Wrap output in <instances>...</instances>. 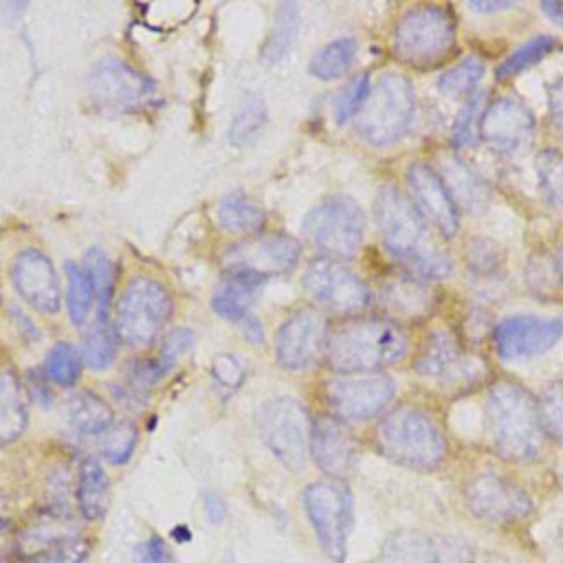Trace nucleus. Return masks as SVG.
I'll return each instance as SVG.
<instances>
[{"instance_id": "obj_1", "label": "nucleus", "mask_w": 563, "mask_h": 563, "mask_svg": "<svg viewBox=\"0 0 563 563\" xmlns=\"http://www.w3.org/2000/svg\"><path fill=\"white\" fill-rule=\"evenodd\" d=\"M407 334L389 319L361 317L339 325L325 345L328 363L343 372H374L407 354Z\"/></svg>"}, {"instance_id": "obj_2", "label": "nucleus", "mask_w": 563, "mask_h": 563, "mask_svg": "<svg viewBox=\"0 0 563 563\" xmlns=\"http://www.w3.org/2000/svg\"><path fill=\"white\" fill-rule=\"evenodd\" d=\"M486 420L495 449L515 462L534 460L543 429L537 400L517 383L497 380L486 396Z\"/></svg>"}, {"instance_id": "obj_3", "label": "nucleus", "mask_w": 563, "mask_h": 563, "mask_svg": "<svg viewBox=\"0 0 563 563\" xmlns=\"http://www.w3.org/2000/svg\"><path fill=\"white\" fill-rule=\"evenodd\" d=\"M376 440L380 451L409 468H435L446 455V440L435 420L416 407H398L389 411L378 429Z\"/></svg>"}, {"instance_id": "obj_4", "label": "nucleus", "mask_w": 563, "mask_h": 563, "mask_svg": "<svg viewBox=\"0 0 563 563\" xmlns=\"http://www.w3.org/2000/svg\"><path fill=\"white\" fill-rule=\"evenodd\" d=\"M391 46L413 68L438 66L455 48V20L444 7L416 4L398 18Z\"/></svg>"}, {"instance_id": "obj_5", "label": "nucleus", "mask_w": 563, "mask_h": 563, "mask_svg": "<svg viewBox=\"0 0 563 563\" xmlns=\"http://www.w3.org/2000/svg\"><path fill=\"white\" fill-rule=\"evenodd\" d=\"M416 108L411 81L398 73H385L372 86L356 114L358 134L376 147L396 143L409 128Z\"/></svg>"}, {"instance_id": "obj_6", "label": "nucleus", "mask_w": 563, "mask_h": 563, "mask_svg": "<svg viewBox=\"0 0 563 563\" xmlns=\"http://www.w3.org/2000/svg\"><path fill=\"white\" fill-rule=\"evenodd\" d=\"M169 292L156 279L136 277L119 297L114 332L123 343L132 347H145L158 336L169 319Z\"/></svg>"}, {"instance_id": "obj_7", "label": "nucleus", "mask_w": 563, "mask_h": 563, "mask_svg": "<svg viewBox=\"0 0 563 563\" xmlns=\"http://www.w3.org/2000/svg\"><path fill=\"white\" fill-rule=\"evenodd\" d=\"M306 515L323 552L343 563L352 530V493L341 479H321L303 490Z\"/></svg>"}, {"instance_id": "obj_8", "label": "nucleus", "mask_w": 563, "mask_h": 563, "mask_svg": "<svg viewBox=\"0 0 563 563\" xmlns=\"http://www.w3.org/2000/svg\"><path fill=\"white\" fill-rule=\"evenodd\" d=\"M303 231L323 253L332 257H352L365 235V216L352 198L332 196L308 213Z\"/></svg>"}, {"instance_id": "obj_9", "label": "nucleus", "mask_w": 563, "mask_h": 563, "mask_svg": "<svg viewBox=\"0 0 563 563\" xmlns=\"http://www.w3.org/2000/svg\"><path fill=\"white\" fill-rule=\"evenodd\" d=\"M260 435L286 468H301L310 449L308 413L295 398L279 396L260 409Z\"/></svg>"}, {"instance_id": "obj_10", "label": "nucleus", "mask_w": 563, "mask_h": 563, "mask_svg": "<svg viewBox=\"0 0 563 563\" xmlns=\"http://www.w3.org/2000/svg\"><path fill=\"white\" fill-rule=\"evenodd\" d=\"M396 385L383 372L339 374L323 385L330 411L345 422H358L376 416L394 398Z\"/></svg>"}, {"instance_id": "obj_11", "label": "nucleus", "mask_w": 563, "mask_h": 563, "mask_svg": "<svg viewBox=\"0 0 563 563\" xmlns=\"http://www.w3.org/2000/svg\"><path fill=\"white\" fill-rule=\"evenodd\" d=\"M301 246L290 235H257L231 244L222 253L227 275L264 282L273 275H284L299 262Z\"/></svg>"}, {"instance_id": "obj_12", "label": "nucleus", "mask_w": 563, "mask_h": 563, "mask_svg": "<svg viewBox=\"0 0 563 563\" xmlns=\"http://www.w3.org/2000/svg\"><path fill=\"white\" fill-rule=\"evenodd\" d=\"M88 92L92 103L106 112L141 110L156 97L152 81L117 57H106L92 66Z\"/></svg>"}, {"instance_id": "obj_13", "label": "nucleus", "mask_w": 563, "mask_h": 563, "mask_svg": "<svg viewBox=\"0 0 563 563\" xmlns=\"http://www.w3.org/2000/svg\"><path fill=\"white\" fill-rule=\"evenodd\" d=\"M374 218L385 249L409 264L420 253L429 251L424 244V222L413 202L396 187H383L374 202Z\"/></svg>"}, {"instance_id": "obj_14", "label": "nucleus", "mask_w": 563, "mask_h": 563, "mask_svg": "<svg viewBox=\"0 0 563 563\" xmlns=\"http://www.w3.org/2000/svg\"><path fill=\"white\" fill-rule=\"evenodd\" d=\"M303 288L312 299L339 314H354L372 303V292L365 282L330 257L308 264L303 271Z\"/></svg>"}, {"instance_id": "obj_15", "label": "nucleus", "mask_w": 563, "mask_h": 563, "mask_svg": "<svg viewBox=\"0 0 563 563\" xmlns=\"http://www.w3.org/2000/svg\"><path fill=\"white\" fill-rule=\"evenodd\" d=\"M464 497L475 517L493 523H510L528 517L532 510L528 493L517 482L495 471L475 475L468 482Z\"/></svg>"}, {"instance_id": "obj_16", "label": "nucleus", "mask_w": 563, "mask_h": 563, "mask_svg": "<svg viewBox=\"0 0 563 563\" xmlns=\"http://www.w3.org/2000/svg\"><path fill=\"white\" fill-rule=\"evenodd\" d=\"M325 345L328 334L323 314L312 308H303L282 323L275 341V356L286 369H306L319 361Z\"/></svg>"}, {"instance_id": "obj_17", "label": "nucleus", "mask_w": 563, "mask_h": 563, "mask_svg": "<svg viewBox=\"0 0 563 563\" xmlns=\"http://www.w3.org/2000/svg\"><path fill=\"white\" fill-rule=\"evenodd\" d=\"M563 339V321L534 314H517L497 323L493 343L504 361H523L543 354Z\"/></svg>"}, {"instance_id": "obj_18", "label": "nucleus", "mask_w": 563, "mask_h": 563, "mask_svg": "<svg viewBox=\"0 0 563 563\" xmlns=\"http://www.w3.org/2000/svg\"><path fill=\"white\" fill-rule=\"evenodd\" d=\"M416 372L444 387L457 389L475 383L482 369L479 361L475 356H466L449 332L435 330L420 347Z\"/></svg>"}, {"instance_id": "obj_19", "label": "nucleus", "mask_w": 563, "mask_h": 563, "mask_svg": "<svg viewBox=\"0 0 563 563\" xmlns=\"http://www.w3.org/2000/svg\"><path fill=\"white\" fill-rule=\"evenodd\" d=\"M407 187L416 211L431 222L440 235L451 238L460 227L457 205L451 198L446 185L427 163H413L407 169Z\"/></svg>"}, {"instance_id": "obj_20", "label": "nucleus", "mask_w": 563, "mask_h": 563, "mask_svg": "<svg viewBox=\"0 0 563 563\" xmlns=\"http://www.w3.org/2000/svg\"><path fill=\"white\" fill-rule=\"evenodd\" d=\"M11 282L20 297L37 312L55 314L62 306L57 273L48 255L37 249H24L11 266Z\"/></svg>"}, {"instance_id": "obj_21", "label": "nucleus", "mask_w": 563, "mask_h": 563, "mask_svg": "<svg viewBox=\"0 0 563 563\" xmlns=\"http://www.w3.org/2000/svg\"><path fill=\"white\" fill-rule=\"evenodd\" d=\"M534 134L532 112L515 97H499L486 106L479 136L499 152H515Z\"/></svg>"}, {"instance_id": "obj_22", "label": "nucleus", "mask_w": 563, "mask_h": 563, "mask_svg": "<svg viewBox=\"0 0 563 563\" xmlns=\"http://www.w3.org/2000/svg\"><path fill=\"white\" fill-rule=\"evenodd\" d=\"M310 453L319 468L334 479L350 475L358 462V449L350 431L325 416L317 418L310 427Z\"/></svg>"}, {"instance_id": "obj_23", "label": "nucleus", "mask_w": 563, "mask_h": 563, "mask_svg": "<svg viewBox=\"0 0 563 563\" xmlns=\"http://www.w3.org/2000/svg\"><path fill=\"white\" fill-rule=\"evenodd\" d=\"M383 303L398 317L420 319L433 306V295L427 284L413 275L394 277L383 288Z\"/></svg>"}, {"instance_id": "obj_24", "label": "nucleus", "mask_w": 563, "mask_h": 563, "mask_svg": "<svg viewBox=\"0 0 563 563\" xmlns=\"http://www.w3.org/2000/svg\"><path fill=\"white\" fill-rule=\"evenodd\" d=\"M26 394L18 376L0 369V446L18 440L26 429Z\"/></svg>"}, {"instance_id": "obj_25", "label": "nucleus", "mask_w": 563, "mask_h": 563, "mask_svg": "<svg viewBox=\"0 0 563 563\" xmlns=\"http://www.w3.org/2000/svg\"><path fill=\"white\" fill-rule=\"evenodd\" d=\"M440 174H442L440 178L446 185L455 205L460 202L471 213L486 207V202H488L486 187L482 185L479 178H475V174L462 161H457L455 156H444L442 165H440Z\"/></svg>"}, {"instance_id": "obj_26", "label": "nucleus", "mask_w": 563, "mask_h": 563, "mask_svg": "<svg viewBox=\"0 0 563 563\" xmlns=\"http://www.w3.org/2000/svg\"><path fill=\"white\" fill-rule=\"evenodd\" d=\"M108 475L95 457H84L77 473V504L86 519H99L108 510Z\"/></svg>"}, {"instance_id": "obj_27", "label": "nucleus", "mask_w": 563, "mask_h": 563, "mask_svg": "<svg viewBox=\"0 0 563 563\" xmlns=\"http://www.w3.org/2000/svg\"><path fill=\"white\" fill-rule=\"evenodd\" d=\"M68 420L81 433L101 435L114 422V413L97 394L79 391L68 400Z\"/></svg>"}, {"instance_id": "obj_28", "label": "nucleus", "mask_w": 563, "mask_h": 563, "mask_svg": "<svg viewBox=\"0 0 563 563\" xmlns=\"http://www.w3.org/2000/svg\"><path fill=\"white\" fill-rule=\"evenodd\" d=\"M264 220V209L244 194H229L218 205V222L231 233L257 231Z\"/></svg>"}, {"instance_id": "obj_29", "label": "nucleus", "mask_w": 563, "mask_h": 563, "mask_svg": "<svg viewBox=\"0 0 563 563\" xmlns=\"http://www.w3.org/2000/svg\"><path fill=\"white\" fill-rule=\"evenodd\" d=\"M70 539H75V537H73V523L68 519L66 510L64 508H51V510L42 512V517L31 528H26L24 548L35 545L37 550L33 554H37L42 550H48V548L59 545V543L70 541Z\"/></svg>"}, {"instance_id": "obj_30", "label": "nucleus", "mask_w": 563, "mask_h": 563, "mask_svg": "<svg viewBox=\"0 0 563 563\" xmlns=\"http://www.w3.org/2000/svg\"><path fill=\"white\" fill-rule=\"evenodd\" d=\"M356 55V40L354 37H339L319 48L310 59V75L323 81L341 77Z\"/></svg>"}, {"instance_id": "obj_31", "label": "nucleus", "mask_w": 563, "mask_h": 563, "mask_svg": "<svg viewBox=\"0 0 563 563\" xmlns=\"http://www.w3.org/2000/svg\"><path fill=\"white\" fill-rule=\"evenodd\" d=\"M378 563H438V545L418 532H398L385 543Z\"/></svg>"}, {"instance_id": "obj_32", "label": "nucleus", "mask_w": 563, "mask_h": 563, "mask_svg": "<svg viewBox=\"0 0 563 563\" xmlns=\"http://www.w3.org/2000/svg\"><path fill=\"white\" fill-rule=\"evenodd\" d=\"M255 286H260V282L238 277V275H227L222 288L213 295V301H211L213 310L220 317L240 323L249 314V303Z\"/></svg>"}, {"instance_id": "obj_33", "label": "nucleus", "mask_w": 563, "mask_h": 563, "mask_svg": "<svg viewBox=\"0 0 563 563\" xmlns=\"http://www.w3.org/2000/svg\"><path fill=\"white\" fill-rule=\"evenodd\" d=\"M297 26H299V7L295 2H282L277 7L275 24L264 46L266 62H279L288 53V48L292 46Z\"/></svg>"}, {"instance_id": "obj_34", "label": "nucleus", "mask_w": 563, "mask_h": 563, "mask_svg": "<svg viewBox=\"0 0 563 563\" xmlns=\"http://www.w3.org/2000/svg\"><path fill=\"white\" fill-rule=\"evenodd\" d=\"M66 288H68L66 303H68L70 321L75 325H79L90 314V308L95 301V290H92L88 271L75 262H68L66 264Z\"/></svg>"}, {"instance_id": "obj_35", "label": "nucleus", "mask_w": 563, "mask_h": 563, "mask_svg": "<svg viewBox=\"0 0 563 563\" xmlns=\"http://www.w3.org/2000/svg\"><path fill=\"white\" fill-rule=\"evenodd\" d=\"M484 73H486L484 62L473 55V57L462 59L446 73H442L438 79V88H440V92H444L446 97H453V99L466 97V95L471 97L475 92L477 84L482 81Z\"/></svg>"}, {"instance_id": "obj_36", "label": "nucleus", "mask_w": 563, "mask_h": 563, "mask_svg": "<svg viewBox=\"0 0 563 563\" xmlns=\"http://www.w3.org/2000/svg\"><path fill=\"white\" fill-rule=\"evenodd\" d=\"M84 268L88 271L90 282H92V290H95V297H97V303H99V319H106V310L112 301V290H114L112 262L101 249L95 246L86 253Z\"/></svg>"}, {"instance_id": "obj_37", "label": "nucleus", "mask_w": 563, "mask_h": 563, "mask_svg": "<svg viewBox=\"0 0 563 563\" xmlns=\"http://www.w3.org/2000/svg\"><path fill=\"white\" fill-rule=\"evenodd\" d=\"M81 352H84L88 367H92L97 372L106 369L114 361L117 332L106 323V319H99V323H95L90 328V332L84 339Z\"/></svg>"}, {"instance_id": "obj_38", "label": "nucleus", "mask_w": 563, "mask_h": 563, "mask_svg": "<svg viewBox=\"0 0 563 563\" xmlns=\"http://www.w3.org/2000/svg\"><path fill=\"white\" fill-rule=\"evenodd\" d=\"M264 121H266V106H264L262 97H257V95L244 97L240 108L235 110V117H233V123L229 130L231 143H235V145L249 143L260 132Z\"/></svg>"}, {"instance_id": "obj_39", "label": "nucleus", "mask_w": 563, "mask_h": 563, "mask_svg": "<svg viewBox=\"0 0 563 563\" xmlns=\"http://www.w3.org/2000/svg\"><path fill=\"white\" fill-rule=\"evenodd\" d=\"M539 185L543 196L559 209H563V152L543 150L534 161Z\"/></svg>"}, {"instance_id": "obj_40", "label": "nucleus", "mask_w": 563, "mask_h": 563, "mask_svg": "<svg viewBox=\"0 0 563 563\" xmlns=\"http://www.w3.org/2000/svg\"><path fill=\"white\" fill-rule=\"evenodd\" d=\"M554 37L550 35H537L532 40H528L526 44H521L517 51H512L499 66H497V77L506 79L512 77L530 66H534L539 59H543L548 53H552L554 48Z\"/></svg>"}, {"instance_id": "obj_41", "label": "nucleus", "mask_w": 563, "mask_h": 563, "mask_svg": "<svg viewBox=\"0 0 563 563\" xmlns=\"http://www.w3.org/2000/svg\"><path fill=\"white\" fill-rule=\"evenodd\" d=\"M99 438H101L99 440L101 455L112 464H123L134 451L136 427L130 420H117Z\"/></svg>"}, {"instance_id": "obj_42", "label": "nucleus", "mask_w": 563, "mask_h": 563, "mask_svg": "<svg viewBox=\"0 0 563 563\" xmlns=\"http://www.w3.org/2000/svg\"><path fill=\"white\" fill-rule=\"evenodd\" d=\"M537 409H539L543 433H548L552 440L563 444V383L561 380L550 383L541 391L537 400Z\"/></svg>"}, {"instance_id": "obj_43", "label": "nucleus", "mask_w": 563, "mask_h": 563, "mask_svg": "<svg viewBox=\"0 0 563 563\" xmlns=\"http://www.w3.org/2000/svg\"><path fill=\"white\" fill-rule=\"evenodd\" d=\"M44 369L51 380H55L62 387H73L81 372V358L77 350L68 343H57L44 361Z\"/></svg>"}, {"instance_id": "obj_44", "label": "nucleus", "mask_w": 563, "mask_h": 563, "mask_svg": "<svg viewBox=\"0 0 563 563\" xmlns=\"http://www.w3.org/2000/svg\"><path fill=\"white\" fill-rule=\"evenodd\" d=\"M486 110V92L477 90L468 97L466 106L460 110L457 119H455V128H453V143L457 147H466L471 145L477 134H479V123H482V114Z\"/></svg>"}, {"instance_id": "obj_45", "label": "nucleus", "mask_w": 563, "mask_h": 563, "mask_svg": "<svg viewBox=\"0 0 563 563\" xmlns=\"http://www.w3.org/2000/svg\"><path fill=\"white\" fill-rule=\"evenodd\" d=\"M369 79L365 75H358L354 77L339 95L336 103H334V117H336V123H345L347 119L356 117L369 95Z\"/></svg>"}, {"instance_id": "obj_46", "label": "nucleus", "mask_w": 563, "mask_h": 563, "mask_svg": "<svg viewBox=\"0 0 563 563\" xmlns=\"http://www.w3.org/2000/svg\"><path fill=\"white\" fill-rule=\"evenodd\" d=\"M174 361L165 358L163 354L156 358H139L128 365V378H130V389H147L154 383H158L169 369Z\"/></svg>"}, {"instance_id": "obj_47", "label": "nucleus", "mask_w": 563, "mask_h": 563, "mask_svg": "<svg viewBox=\"0 0 563 563\" xmlns=\"http://www.w3.org/2000/svg\"><path fill=\"white\" fill-rule=\"evenodd\" d=\"M86 556H88V543L79 539H70L33 554L26 563H84Z\"/></svg>"}, {"instance_id": "obj_48", "label": "nucleus", "mask_w": 563, "mask_h": 563, "mask_svg": "<svg viewBox=\"0 0 563 563\" xmlns=\"http://www.w3.org/2000/svg\"><path fill=\"white\" fill-rule=\"evenodd\" d=\"M213 378H216V385L220 389H227V391H235L244 378V367H242V361L231 356V354H222L213 361Z\"/></svg>"}, {"instance_id": "obj_49", "label": "nucleus", "mask_w": 563, "mask_h": 563, "mask_svg": "<svg viewBox=\"0 0 563 563\" xmlns=\"http://www.w3.org/2000/svg\"><path fill=\"white\" fill-rule=\"evenodd\" d=\"M468 266L484 273V271H493L499 264V251L493 242L488 240H473L468 244Z\"/></svg>"}, {"instance_id": "obj_50", "label": "nucleus", "mask_w": 563, "mask_h": 563, "mask_svg": "<svg viewBox=\"0 0 563 563\" xmlns=\"http://www.w3.org/2000/svg\"><path fill=\"white\" fill-rule=\"evenodd\" d=\"M136 561L139 563H174V556L163 539L152 537L136 548Z\"/></svg>"}, {"instance_id": "obj_51", "label": "nucleus", "mask_w": 563, "mask_h": 563, "mask_svg": "<svg viewBox=\"0 0 563 563\" xmlns=\"http://www.w3.org/2000/svg\"><path fill=\"white\" fill-rule=\"evenodd\" d=\"M191 343H194V334H191L189 330H174V332L167 334L161 354H163L165 358H169V361L176 363V358H178L180 354H185V352L191 347Z\"/></svg>"}, {"instance_id": "obj_52", "label": "nucleus", "mask_w": 563, "mask_h": 563, "mask_svg": "<svg viewBox=\"0 0 563 563\" xmlns=\"http://www.w3.org/2000/svg\"><path fill=\"white\" fill-rule=\"evenodd\" d=\"M548 101H550V114L556 125V130L563 134V79H556L548 88Z\"/></svg>"}, {"instance_id": "obj_53", "label": "nucleus", "mask_w": 563, "mask_h": 563, "mask_svg": "<svg viewBox=\"0 0 563 563\" xmlns=\"http://www.w3.org/2000/svg\"><path fill=\"white\" fill-rule=\"evenodd\" d=\"M15 545H18V541H15V537H13L11 521H7V519L0 517V563H4V561L13 554Z\"/></svg>"}, {"instance_id": "obj_54", "label": "nucleus", "mask_w": 563, "mask_h": 563, "mask_svg": "<svg viewBox=\"0 0 563 563\" xmlns=\"http://www.w3.org/2000/svg\"><path fill=\"white\" fill-rule=\"evenodd\" d=\"M202 501H205V508H207V517L211 523H220L224 521V501L220 499V495L207 490L202 495Z\"/></svg>"}, {"instance_id": "obj_55", "label": "nucleus", "mask_w": 563, "mask_h": 563, "mask_svg": "<svg viewBox=\"0 0 563 563\" xmlns=\"http://www.w3.org/2000/svg\"><path fill=\"white\" fill-rule=\"evenodd\" d=\"M240 325H242V330H244V334H246V339L251 341V343H262L264 341V330H262V323H260V319L255 317V314H246L242 321H240Z\"/></svg>"}, {"instance_id": "obj_56", "label": "nucleus", "mask_w": 563, "mask_h": 563, "mask_svg": "<svg viewBox=\"0 0 563 563\" xmlns=\"http://www.w3.org/2000/svg\"><path fill=\"white\" fill-rule=\"evenodd\" d=\"M508 7H512L510 0H475V2H468V9H473L477 13L501 11V9H508Z\"/></svg>"}, {"instance_id": "obj_57", "label": "nucleus", "mask_w": 563, "mask_h": 563, "mask_svg": "<svg viewBox=\"0 0 563 563\" xmlns=\"http://www.w3.org/2000/svg\"><path fill=\"white\" fill-rule=\"evenodd\" d=\"M541 11H543L552 22H556V24L563 26V2H552V0L541 2Z\"/></svg>"}, {"instance_id": "obj_58", "label": "nucleus", "mask_w": 563, "mask_h": 563, "mask_svg": "<svg viewBox=\"0 0 563 563\" xmlns=\"http://www.w3.org/2000/svg\"><path fill=\"white\" fill-rule=\"evenodd\" d=\"M556 268H559V275H561V282H563V242H561L559 253H556Z\"/></svg>"}]
</instances>
